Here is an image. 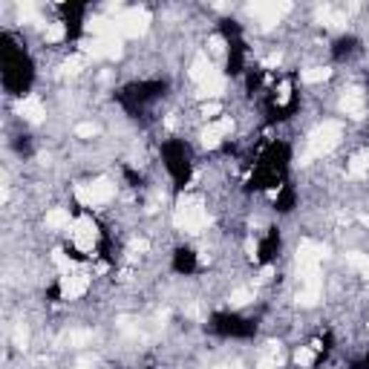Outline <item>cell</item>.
<instances>
[{
    "instance_id": "12",
    "label": "cell",
    "mask_w": 369,
    "mask_h": 369,
    "mask_svg": "<svg viewBox=\"0 0 369 369\" xmlns=\"http://www.w3.org/2000/svg\"><path fill=\"white\" fill-rule=\"evenodd\" d=\"M363 363H366V366H369V352H366V355H363Z\"/></svg>"
},
{
    "instance_id": "1",
    "label": "cell",
    "mask_w": 369,
    "mask_h": 369,
    "mask_svg": "<svg viewBox=\"0 0 369 369\" xmlns=\"http://www.w3.org/2000/svg\"><path fill=\"white\" fill-rule=\"evenodd\" d=\"M0 64H4V90L9 96H26L35 84V61L12 32L0 35Z\"/></svg>"
},
{
    "instance_id": "10",
    "label": "cell",
    "mask_w": 369,
    "mask_h": 369,
    "mask_svg": "<svg viewBox=\"0 0 369 369\" xmlns=\"http://www.w3.org/2000/svg\"><path fill=\"white\" fill-rule=\"evenodd\" d=\"M263 81H266V69H263V66H251V69H246V93H248V96L260 93Z\"/></svg>"
},
{
    "instance_id": "8",
    "label": "cell",
    "mask_w": 369,
    "mask_h": 369,
    "mask_svg": "<svg viewBox=\"0 0 369 369\" xmlns=\"http://www.w3.org/2000/svg\"><path fill=\"white\" fill-rule=\"evenodd\" d=\"M294 208H298V188H294L291 182H283L277 188V196H274V211L277 213H291Z\"/></svg>"
},
{
    "instance_id": "7",
    "label": "cell",
    "mask_w": 369,
    "mask_h": 369,
    "mask_svg": "<svg viewBox=\"0 0 369 369\" xmlns=\"http://www.w3.org/2000/svg\"><path fill=\"white\" fill-rule=\"evenodd\" d=\"M171 266H173V271H176V274H182V277L193 274V271L199 268L196 251H193V248H188V246H179V248L173 251V260H171Z\"/></svg>"
},
{
    "instance_id": "11",
    "label": "cell",
    "mask_w": 369,
    "mask_h": 369,
    "mask_svg": "<svg viewBox=\"0 0 369 369\" xmlns=\"http://www.w3.org/2000/svg\"><path fill=\"white\" fill-rule=\"evenodd\" d=\"M124 179H127L133 188H138V185H141V173H138V171H133L130 165H124Z\"/></svg>"
},
{
    "instance_id": "5",
    "label": "cell",
    "mask_w": 369,
    "mask_h": 369,
    "mask_svg": "<svg viewBox=\"0 0 369 369\" xmlns=\"http://www.w3.org/2000/svg\"><path fill=\"white\" fill-rule=\"evenodd\" d=\"M228 44V55H226V72L231 79L243 76L246 72V58H248V46L243 38H234V41H226Z\"/></svg>"
},
{
    "instance_id": "2",
    "label": "cell",
    "mask_w": 369,
    "mask_h": 369,
    "mask_svg": "<svg viewBox=\"0 0 369 369\" xmlns=\"http://www.w3.org/2000/svg\"><path fill=\"white\" fill-rule=\"evenodd\" d=\"M288 162H291V147L285 141H268L266 151L257 159L254 173L248 176L246 191H277L285 182L288 173Z\"/></svg>"
},
{
    "instance_id": "3",
    "label": "cell",
    "mask_w": 369,
    "mask_h": 369,
    "mask_svg": "<svg viewBox=\"0 0 369 369\" xmlns=\"http://www.w3.org/2000/svg\"><path fill=\"white\" fill-rule=\"evenodd\" d=\"M162 162L173 179V193H182L188 185H191V176H193V159H191V151L182 138H168L162 144Z\"/></svg>"
},
{
    "instance_id": "6",
    "label": "cell",
    "mask_w": 369,
    "mask_h": 369,
    "mask_svg": "<svg viewBox=\"0 0 369 369\" xmlns=\"http://www.w3.org/2000/svg\"><path fill=\"white\" fill-rule=\"evenodd\" d=\"M280 248H283L280 228H268V231H266V237H263V240H260V246H257V263H260V266H271V263L277 260Z\"/></svg>"
},
{
    "instance_id": "9",
    "label": "cell",
    "mask_w": 369,
    "mask_h": 369,
    "mask_svg": "<svg viewBox=\"0 0 369 369\" xmlns=\"http://www.w3.org/2000/svg\"><path fill=\"white\" fill-rule=\"evenodd\" d=\"M358 49H360V41H358L355 35H343V38H338V41L332 44V55H335L338 61H343V58L355 55Z\"/></svg>"
},
{
    "instance_id": "4",
    "label": "cell",
    "mask_w": 369,
    "mask_h": 369,
    "mask_svg": "<svg viewBox=\"0 0 369 369\" xmlns=\"http://www.w3.org/2000/svg\"><path fill=\"white\" fill-rule=\"evenodd\" d=\"M208 329L219 338H237V340H248L257 335V320L254 318H246V315H237V312H213L211 315V323Z\"/></svg>"
}]
</instances>
